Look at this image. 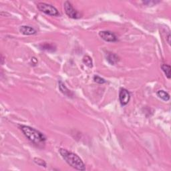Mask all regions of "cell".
<instances>
[{
	"label": "cell",
	"mask_w": 171,
	"mask_h": 171,
	"mask_svg": "<svg viewBox=\"0 0 171 171\" xmlns=\"http://www.w3.org/2000/svg\"><path fill=\"white\" fill-rule=\"evenodd\" d=\"M59 153L65 161L72 168L81 171L86 170L85 164L77 155L64 149L59 150Z\"/></svg>",
	"instance_id": "obj_1"
},
{
	"label": "cell",
	"mask_w": 171,
	"mask_h": 171,
	"mask_svg": "<svg viewBox=\"0 0 171 171\" xmlns=\"http://www.w3.org/2000/svg\"><path fill=\"white\" fill-rule=\"evenodd\" d=\"M20 129L26 138L35 144H41L45 142L46 140V136L42 132L30 126L22 125L20 126Z\"/></svg>",
	"instance_id": "obj_2"
},
{
	"label": "cell",
	"mask_w": 171,
	"mask_h": 171,
	"mask_svg": "<svg viewBox=\"0 0 171 171\" xmlns=\"http://www.w3.org/2000/svg\"><path fill=\"white\" fill-rule=\"evenodd\" d=\"M37 7L40 12H43L46 15L51 16H60V13L58 10L54 6L50 4L46 3H37Z\"/></svg>",
	"instance_id": "obj_3"
},
{
	"label": "cell",
	"mask_w": 171,
	"mask_h": 171,
	"mask_svg": "<svg viewBox=\"0 0 171 171\" xmlns=\"http://www.w3.org/2000/svg\"><path fill=\"white\" fill-rule=\"evenodd\" d=\"M65 12L69 18L72 19H78L80 17V14L78 13L77 10H76L72 5L69 1H65L64 4Z\"/></svg>",
	"instance_id": "obj_4"
},
{
	"label": "cell",
	"mask_w": 171,
	"mask_h": 171,
	"mask_svg": "<svg viewBox=\"0 0 171 171\" xmlns=\"http://www.w3.org/2000/svg\"><path fill=\"white\" fill-rule=\"evenodd\" d=\"M99 35L101 38L108 42H114L118 40L116 35L110 31H101L99 33Z\"/></svg>",
	"instance_id": "obj_5"
},
{
	"label": "cell",
	"mask_w": 171,
	"mask_h": 171,
	"mask_svg": "<svg viewBox=\"0 0 171 171\" xmlns=\"http://www.w3.org/2000/svg\"><path fill=\"white\" fill-rule=\"evenodd\" d=\"M119 99L120 104L122 106H126V104H128L130 99V92L126 89L122 88V89L120 90Z\"/></svg>",
	"instance_id": "obj_6"
},
{
	"label": "cell",
	"mask_w": 171,
	"mask_h": 171,
	"mask_svg": "<svg viewBox=\"0 0 171 171\" xmlns=\"http://www.w3.org/2000/svg\"><path fill=\"white\" fill-rule=\"evenodd\" d=\"M20 31L22 34L26 35H33L36 33V30L32 27L28 26H22L20 27Z\"/></svg>",
	"instance_id": "obj_7"
},
{
	"label": "cell",
	"mask_w": 171,
	"mask_h": 171,
	"mask_svg": "<svg viewBox=\"0 0 171 171\" xmlns=\"http://www.w3.org/2000/svg\"><path fill=\"white\" fill-rule=\"evenodd\" d=\"M59 88H60V91L62 92L64 95H66L67 97H72L73 96L72 92L70 90L67 89L66 86L64 85V83L62 81H59Z\"/></svg>",
	"instance_id": "obj_8"
},
{
	"label": "cell",
	"mask_w": 171,
	"mask_h": 171,
	"mask_svg": "<svg viewBox=\"0 0 171 171\" xmlns=\"http://www.w3.org/2000/svg\"><path fill=\"white\" fill-rule=\"evenodd\" d=\"M157 94L160 99H162V100L164 101H166V102L170 100V95L168 94L167 92L164 91V90H158Z\"/></svg>",
	"instance_id": "obj_9"
},
{
	"label": "cell",
	"mask_w": 171,
	"mask_h": 171,
	"mask_svg": "<svg viewBox=\"0 0 171 171\" xmlns=\"http://www.w3.org/2000/svg\"><path fill=\"white\" fill-rule=\"evenodd\" d=\"M107 60L108 61L110 64H111L112 65H114L119 61V57L114 54H110L108 56Z\"/></svg>",
	"instance_id": "obj_10"
},
{
	"label": "cell",
	"mask_w": 171,
	"mask_h": 171,
	"mask_svg": "<svg viewBox=\"0 0 171 171\" xmlns=\"http://www.w3.org/2000/svg\"><path fill=\"white\" fill-rule=\"evenodd\" d=\"M161 68L162 69V71L164 72V73L165 74L166 76L167 77L168 79H170V69L171 67L169 66V65L167 64H162L161 66Z\"/></svg>",
	"instance_id": "obj_11"
},
{
	"label": "cell",
	"mask_w": 171,
	"mask_h": 171,
	"mask_svg": "<svg viewBox=\"0 0 171 171\" xmlns=\"http://www.w3.org/2000/svg\"><path fill=\"white\" fill-rule=\"evenodd\" d=\"M83 62L84 64L89 67H92L93 66V62L92 58L89 56H86L83 58Z\"/></svg>",
	"instance_id": "obj_12"
},
{
	"label": "cell",
	"mask_w": 171,
	"mask_h": 171,
	"mask_svg": "<svg viewBox=\"0 0 171 171\" xmlns=\"http://www.w3.org/2000/svg\"><path fill=\"white\" fill-rule=\"evenodd\" d=\"M40 48H42V50H47V51H55V50H56V48L54 46L52 45V44H42V45L40 46Z\"/></svg>",
	"instance_id": "obj_13"
},
{
	"label": "cell",
	"mask_w": 171,
	"mask_h": 171,
	"mask_svg": "<svg viewBox=\"0 0 171 171\" xmlns=\"http://www.w3.org/2000/svg\"><path fill=\"white\" fill-rule=\"evenodd\" d=\"M33 161L36 164L40 166H44V167H46V162L44 161V160L41 159L40 158H34Z\"/></svg>",
	"instance_id": "obj_14"
},
{
	"label": "cell",
	"mask_w": 171,
	"mask_h": 171,
	"mask_svg": "<svg viewBox=\"0 0 171 171\" xmlns=\"http://www.w3.org/2000/svg\"><path fill=\"white\" fill-rule=\"evenodd\" d=\"M94 80L95 82H96V83H98V84H104L106 82V80L104 78L98 76H95L94 77Z\"/></svg>",
	"instance_id": "obj_15"
},
{
	"label": "cell",
	"mask_w": 171,
	"mask_h": 171,
	"mask_svg": "<svg viewBox=\"0 0 171 171\" xmlns=\"http://www.w3.org/2000/svg\"><path fill=\"white\" fill-rule=\"evenodd\" d=\"M159 2L160 1H143V3L146 5H153L154 4L159 3Z\"/></svg>",
	"instance_id": "obj_16"
},
{
	"label": "cell",
	"mask_w": 171,
	"mask_h": 171,
	"mask_svg": "<svg viewBox=\"0 0 171 171\" xmlns=\"http://www.w3.org/2000/svg\"><path fill=\"white\" fill-rule=\"evenodd\" d=\"M167 38H168V44H170V34L169 33V34H168V37H167Z\"/></svg>",
	"instance_id": "obj_17"
}]
</instances>
